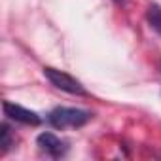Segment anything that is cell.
I'll use <instances>...</instances> for the list:
<instances>
[{"instance_id": "cell-1", "label": "cell", "mask_w": 161, "mask_h": 161, "mask_svg": "<svg viewBox=\"0 0 161 161\" xmlns=\"http://www.w3.org/2000/svg\"><path fill=\"white\" fill-rule=\"evenodd\" d=\"M91 118H93V112H89V110L57 106L47 114V123L61 131L63 129H78V127H84Z\"/></svg>"}, {"instance_id": "cell-2", "label": "cell", "mask_w": 161, "mask_h": 161, "mask_svg": "<svg viewBox=\"0 0 161 161\" xmlns=\"http://www.w3.org/2000/svg\"><path fill=\"white\" fill-rule=\"evenodd\" d=\"M42 72H44V76L49 80V84L55 86L57 89L66 91V93H70V95H87L86 87L80 84L74 76L66 74L64 70H57V68H53V66H44Z\"/></svg>"}, {"instance_id": "cell-3", "label": "cell", "mask_w": 161, "mask_h": 161, "mask_svg": "<svg viewBox=\"0 0 161 161\" xmlns=\"http://www.w3.org/2000/svg\"><path fill=\"white\" fill-rule=\"evenodd\" d=\"M2 110H4V116L10 118L12 121L25 123V125H40L42 123V118L34 110H29V108H25L21 104H15L12 101H4L2 103Z\"/></svg>"}, {"instance_id": "cell-4", "label": "cell", "mask_w": 161, "mask_h": 161, "mask_svg": "<svg viewBox=\"0 0 161 161\" xmlns=\"http://www.w3.org/2000/svg\"><path fill=\"white\" fill-rule=\"evenodd\" d=\"M36 144L40 146V150L44 153H47V155H51L55 159L66 155V152H68V144L64 140H61L59 136H55L53 133H42V135H38Z\"/></svg>"}, {"instance_id": "cell-5", "label": "cell", "mask_w": 161, "mask_h": 161, "mask_svg": "<svg viewBox=\"0 0 161 161\" xmlns=\"http://www.w3.org/2000/svg\"><path fill=\"white\" fill-rule=\"evenodd\" d=\"M146 19H148V23H150V27L161 36V6L150 4V6H148V12H146Z\"/></svg>"}, {"instance_id": "cell-6", "label": "cell", "mask_w": 161, "mask_h": 161, "mask_svg": "<svg viewBox=\"0 0 161 161\" xmlns=\"http://www.w3.org/2000/svg\"><path fill=\"white\" fill-rule=\"evenodd\" d=\"M0 136H2V153H6L12 146H14V138H12V131H10V125L8 123H2L0 125Z\"/></svg>"}]
</instances>
